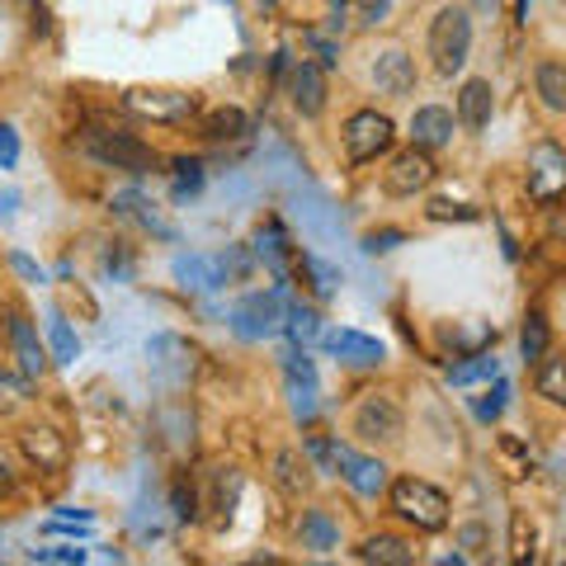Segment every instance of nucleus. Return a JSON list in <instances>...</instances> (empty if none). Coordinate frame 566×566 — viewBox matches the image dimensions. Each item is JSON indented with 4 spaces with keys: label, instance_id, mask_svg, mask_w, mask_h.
<instances>
[{
    "label": "nucleus",
    "instance_id": "40",
    "mask_svg": "<svg viewBox=\"0 0 566 566\" xmlns=\"http://www.w3.org/2000/svg\"><path fill=\"white\" fill-rule=\"evenodd\" d=\"M510 528H515V562L534 557V524H528L524 515H515V520H510Z\"/></svg>",
    "mask_w": 566,
    "mask_h": 566
},
{
    "label": "nucleus",
    "instance_id": "45",
    "mask_svg": "<svg viewBox=\"0 0 566 566\" xmlns=\"http://www.w3.org/2000/svg\"><path fill=\"white\" fill-rule=\"evenodd\" d=\"M14 208H20V193H0V218H14Z\"/></svg>",
    "mask_w": 566,
    "mask_h": 566
},
{
    "label": "nucleus",
    "instance_id": "8",
    "mask_svg": "<svg viewBox=\"0 0 566 566\" xmlns=\"http://www.w3.org/2000/svg\"><path fill=\"white\" fill-rule=\"evenodd\" d=\"M283 326V297L279 293H251L232 307V331L241 340H270Z\"/></svg>",
    "mask_w": 566,
    "mask_h": 566
},
{
    "label": "nucleus",
    "instance_id": "11",
    "mask_svg": "<svg viewBox=\"0 0 566 566\" xmlns=\"http://www.w3.org/2000/svg\"><path fill=\"white\" fill-rule=\"evenodd\" d=\"M368 76H374L378 95H387V99H406L416 91V62L406 57L401 48H382L374 66H368Z\"/></svg>",
    "mask_w": 566,
    "mask_h": 566
},
{
    "label": "nucleus",
    "instance_id": "4",
    "mask_svg": "<svg viewBox=\"0 0 566 566\" xmlns=\"http://www.w3.org/2000/svg\"><path fill=\"white\" fill-rule=\"evenodd\" d=\"M340 142H345V156H349L354 166L378 161L382 151H392V142H397V123L387 118V114H378V109H359V114H349Z\"/></svg>",
    "mask_w": 566,
    "mask_h": 566
},
{
    "label": "nucleus",
    "instance_id": "24",
    "mask_svg": "<svg viewBox=\"0 0 566 566\" xmlns=\"http://www.w3.org/2000/svg\"><path fill=\"white\" fill-rule=\"evenodd\" d=\"M283 331H289V340L293 345H312V340H322V316H316V307L307 303H289L283 307Z\"/></svg>",
    "mask_w": 566,
    "mask_h": 566
},
{
    "label": "nucleus",
    "instance_id": "38",
    "mask_svg": "<svg viewBox=\"0 0 566 566\" xmlns=\"http://www.w3.org/2000/svg\"><path fill=\"white\" fill-rule=\"evenodd\" d=\"M424 212H430V218L434 222H476V208H463V203H449V199H434L430 208H424Z\"/></svg>",
    "mask_w": 566,
    "mask_h": 566
},
{
    "label": "nucleus",
    "instance_id": "48",
    "mask_svg": "<svg viewBox=\"0 0 566 566\" xmlns=\"http://www.w3.org/2000/svg\"><path fill=\"white\" fill-rule=\"evenodd\" d=\"M331 6H340V10H345V0H331Z\"/></svg>",
    "mask_w": 566,
    "mask_h": 566
},
{
    "label": "nucleus",
    "instance_id": "25",
    "mask_svg": "<svg viewBox=\"0 0 566 566\" xmlns=\"http://www.w3.org/2000/svg\"><path fill=\"white\" fill-rule=\"evenodd\" d=\"M534 91L553 114H566V66L562 62H543L534 71Z\"/></svg>",
    "mask_w": 566,
    "mask_h": 566
},
{
    "label": "nucleus",
    "instance_id": "31",
    "mask_svg": "<svg viewBox=\"0 0 566 566\" xmlns=\"http://www.w3.org/2000/svg\"><path fill=\"white\" fill-rule=\"evenodd\" d=\"M48 345H52V359H57V364H76L81 345H76V335H71V326L62 322V312L48 316Z\"/></svg>",
    "mask_w": 566,
    "mask_h": 566
},
{
    "label": "nucleus",
    "instance_id": "3",
    "mask_svg": "<svg viewBox=\"0 0 566 566\" xmlns=\"http://www.w3.org/2000/svg\"><path fill=\"white\" fill-rule=\"evenodd\" d=\"M81 151L91 161L109 166V170H128V175H151L156 170V151L133 133H109V128H91L81 137Z\"/></svg>",
    "mask_w": 566,
    "mask_h": 566
},
{
    "label": "nucleus",
    "instance_id": "21",
    "mask_svg": "<svg viewBox=\"0 0 566 566\" xmlns=\"http://www.w3.org/2000/svg\"><path fill=\"white\" fill-rule=\"evenodd\" d=\"M255 255L270 264V274L279 283H289V255H293V245H289V237H283L279 222H264L260 232H255Z\"/></svg>",
    "mask_w": 566,
    "mask_h": 566
},
{
    "label": "nucleus",
    "instance_id": "14",
    "mask_svg": "<svg viewBox=\"0 0 566 566\" xmlns=\"http://www.w3.org/2000/svg\"><path fill=\"white\" fill-rule=\"evenodd\" d=\"M453 128H458V114H449L444 104H420L411 114V142L424 151H439L453 142Z\"/></svg>",
    "mask_w": 566,
    "mask_h": 566
},
{
    "label": "nucleus",
    "instance_id": "26",
    "mask_svg": "<svg viewBox=\"0 0 566 566\" xmlns=\"http://www.w3.org/2000/svg\"><path fill=\"white\" fill-rule=\"evenodd\" d=\"M175 279H185V289H222L218 260L203 255H175Z\"/></svg>",
    "mask_w": 566,
    "mask_h": 566
},
{
    "label": "nucleus",
    "instance_id": "35",
    "mask_svg": "<svg viewBox=\"0 0 566 566\" xmlns=\"http://www.w3.org/2000/svg\"><path fill=\"white\" fill-rule=\"evenodd\" d=\"M387 10H392V0H354V20H359V29H378L387 20Z\"/></svg>",
    "mask_w": 566,
    "mask_h": 566
},
{
    "label": "nucleus",
    "instance_id": "32",
    "mask_svg": "<svg viewBox=\"0 0 566 566\" xmlns=\"http://www.w3.org/2000/svg\"><path fill=\"white\" fill-rule=\"evenodd\" d=\"M303 279L312 283V293L316 297H331L335 289H340V270L326 260H316V255H303Z\"/></svg>",
    "mask_w": 566,
    "mask_h": 566
},
{
    "label": "nucleus",
    "instance_id": "6",
    "mask_svg": "<svg viewBox=\"0 0 566 566\" xmlns=\"http://www.w3.org/2000/svg\"><path fill=\"white\" fill-rule=\"evenodd\" d=\"M354 439H364V444H397L401 430H406V416L392 397H364L359 411H354Z\"/></svg>",
    "mask_w": 566,
    "mask_h": 566
},
{
    "label": "nucleus",
    "instance_id": "22",
    "mask_svg": "<svg viewBox=\"0 0 566 566\" xmlns=\"http://www.w3.org/2000/svg\"><path fill=\"white\" fill-rule=\"evenodd\" d=\"M359 562H378V566H411L416 553H411V543L397 538V534H374V538H364L359 543Z\"/></svg>",
    "mask_w": 566,
    "mask_h": 566
},
{
    "label": "nucleus",
    "instance_id": "34",
    "mask_svg": "<svg viewBox=\"0 0 566 566\" xmlns=\"http://www.w3.org/2000/svg\"><path fill=\"white\" fill-rule=\"evenodd\" d=\"M505 397H510V382L495 378V392L476 397V420H482V424H495V420H501V411H505Z\"/></svg>",
    "mask_w": 566,
    "mask_h": 566
},
{
    "label": "nucleus",
    "instance_id": "17",
    "mask_svg": "<svg viewBox=\"0 0 566 566\" xmlns=\"http://www.w3.org/2000/svg\"><path fill=\"white\" fill-rule=\"evenodd\" d=\"M491 114H495L491 81H463V91H458V123H463L468 133H482V128H491Z\"/></svg>",
    "mask_w": 566,
    "mask_h": 566
},
{
    "label": "nucleus",
    "instance_id": "30",
    "mask_svg": "<svg viewBox=\"0 0 566 566\" xmlns=\"http://www.w3.org/2000/svg\"><path fill=\"white\" fill-rule=\"evenodd\" d=\"M547 322H543V312H528V322H524V331H520V354H524V364H538L543 354H547Z\"/></svg>",
    "mask_w": 566,
    "mask_h": 566
},
{
    "label": "nucleus",
    "instance_id": "29",
    "mask_svg": "<svg viewBox=\"0 0 566 566\" xmlns=\"http://www.w3.org/2000/svg\"><path fill=\"white\" fill-rule=\"evenodd\" d=\"M245 128H251V118H245L241 109H232V104H227V109H212V114L203 118V133H208L212 142H227V137H241Z\"/></svg>",
    "mask_w": 566,
    "mask_h": 566
},
{
    "label": "nucleus",
    "instance_id": "49",
    "mask_svg": "<svg viewBox=\"0 0 566 566\" xmlns=\"http://www.w3.org/2000/svg\"><path fill=\"white\" fill-rule=\"evenodd\" d=\"M0 326H6V322H0Z\"/></svg>",
    "mask_w": 566,
    "mask_h": 566
},
{
    "label": "nucleus",
    "instance_id": "13",
    "mask_svg": "<svg viewBox=\"0 0 566 566\" xmlns=\"http://www.w3.org/2000/svg\"><path fill=\"white\" fill-rule=\"evenodd\" d=\"M322 340H326V349L335 354V359L349 364V368H378L387 359V349L364 331H326Z\"/></svg>",
    "mask_w": 566,
    "mask_h": 566
},
{
    "label": "nucleus",
    "instance_id": "39",
    "mask_svg": "<svg viewBox=\"0 0 566 566\" xmlns=\"http://www.w3.org/2000/svg\"><path fill=\"white\" fill-rule=\"evenodd\" d=\"M29 562H57V566H76V562H85V553H81V547H33Z\"/></svg>",
    "mask_w": 566,
    "mask_h": 566
},
{
    "label": "nucleus",
    "instance_id": "1",
    "mask_svg": "<svg viewBox=\"0 0 566 566\" xmlns=\"http://www.w3.org/2000/svg\"><path fill=\"white\" fill-rule=\"evenodd\" d=\"M424 48H430L439 76H458L472 57V10L468 6H444L430 20V39H424Z\"/></svg>",
    "mask_w": 566,
    "mask_h": 566
},
{
    "label": "nucleus",
    "instance_id": "2",
    "mask_svg": "<svg viewBox=\"0 0 566 566\" xmlns=\"http://www.w3.org/2000/svg\"><path fill=\"white\" fill-rule=\"evenodd\" d=\"M392 510L406 524H416L420 534H439V528L449 524V495L434 482H424V476H397L392 482Z\"/></svg>",
    "mask_w": 566,
    "mask_h": 566
},
{
    "label": "nucleus",
    "instance_id": "18",
    "mask_svg": "<svg viewBox=\"0 0 566 566\" xmlns=\"http://www.w3.org/2000/svg\"><path fill=\"white\" fill-rule=\"evenodd\" d=\"M114 212L118 218H128V222H137V227H147L151 237H161V241H175V227L156 212L147 199H142L137 189H123V193H114Z\"/></svg>",
    "mask_w": 566,
    "mask_h": 566
},
{
    "label": "nucleus",
    "instance_id": "23",
    "mask_svg": "<svg viewBox=\"0 0 566 566\" xmlns=\"http://www.w3.org/2000/svg\"><path fill=\"white\" fill-rule=\"evenodd\" d=\"M297 543H303L307 553H331V547L340 543V528H335L326 510H307L303 524H297Z\"/></svg>",
    "mask_w": 566,
    "mask_h": 566
},
{
    "label": "nucleus",
    "instance_id": "20",
    "mask_svg": "<svg viewBox=\"0 0 566 566\" xmlns=\"http://www.w3.org/2000/svg\"><path fill=\"white\" fill-rule=\"evenodd\" d=\"M270 468H274V486H279L283 495H293V501L312 486V463H307V453H297V449H279Z\"/></svg>",
    "mask_w": 566,
    "mask_h": 566
},
{
    "label": "nucleus",
    "instance_id": "37",
    "mask_svg": "<svg viewBox=\"0 0 566 566\" xmlns=\"http://www.w3.org/2000/svg\"><path fill=\"white\" fill-rule=\"evenodd\" d=\"M14 166H20V133H14V123H0V170Z\"/></svg>",
    "mask_w": 566,
    "mask_h": 566
},
{
    "label": "nucleus",
    "instance_id": "36",
    "mask_svg": "<svg viewBox=\"0 0 566 566\" xmlns=\"http://www.w3.org/2000/svg\"><path fill=\"white\" fill-rule=\"evenodd\" d=\"M303 43L316 52V66H335V62H340V48H335L322 29H307V33H303Z\"/></svg>",
    "mask_w": 566,
    "mask_h": 566
},
{
    "label": "nucleus",
    "instance_id": "15",
    "mask_svg": "<svg viewBox=\"0 0 566 566\" xmlns=\"http://www.w3.org/2000/svg\"><path fill=\"white\" fill-rule=\"evenodd\" d=\"M20 449H24V458L39 472H57V468H66V439L52 430V424H29V430L20 434Z\"/></svg>",
    "mask_w": 566,
    "mask_h": 566
},
{
    "label": "nucleus",
    "instance_id": "41",
    "mask_svg": "<svg viewBox=\"0 0 566 566\" xmlns=\"http://www.w3.org/2000/svg\"><path fill=\"white\" fill-rule=\"evenodd\" d=\"M458 543H463V547H468V557H476V553H486V543H491V534H486V528H482V524H463V528H458Z\"/></svg>",
    "mask_w": 566,
    "mask_h": 566
},
{
    "label": "nucleus",
    "instance_id": "9",
    "mask_svg": "<svg viewBox=\"0 0 566 566\" xmlns=\"http://www.w3.org/2000/svg\"><path fill=\"white\" fill-rule=\"evenodd\" d=\"M430 180H434V156L424 147H416V142L406 151H397L392 166H387V175H382L387 193H397V199H411V193L430 189Z\"/></svg>",
    "mask_w": 566,
    "mask_h": 566
},
{
    "label": "nucleus",
    "instance_id": "47",
    "mask_svg": "<svg viewBox=\"0 0 566 566\" xmlns=\"http://www.w3.org/2000/svg\"><path fill=\"white\" fill-rule=\"evenodd\" d=\"M472 10H495V0H472Z\"/></svg>",
    "mask_w": 566,
    "mask_h": 566
},
{
    "label": "nucleus",
    "instance_id": "44",
    "mask_svg": "<svg viewBox=\"0 0 566 566\" xmlns=\"http://www.w3.org/2000/svg\"><path fill=\"white\" fill-rule=\"evenodd\" d=\"M10 264H14V270H20V274H24L29 283H48V274H43L39 264H33V260H29L24 251H14V255H10Z\"/></svg>",
    "mask_w": 566,
    "mask_h": 566
},
{
    "label": "nucleus",
    "instance_id": "28",
    "mask_svg": "<svg viewBox=\"0 0 566 566\" xmlns=\"http://www.w3.org/2000/svg\"><path fill=\"white\" fill-rule=\"evenodd\" d=\"M534 368H538V378H534L538 397L566 406V359H553V354H543V359H538Z\"/></svg>",
    "mask_w": 566,
    "mask_h": 566
},
{
    "label": "nucleus",
    "instance_id": "16",
    "mask_svg": "<svg viewBox=\"0 0 566 566\" xmlns=\"http://www.w3.org/2000/svg\"><path fill=\"white\" fill-rule=\"evenodd\" d=\"M6 331H10V345H14V364H20V374L24 378H43L48 354H43V340H39V326H33L29 316H10Z\"/></svg>",
    "mask_w": 566,
    "mask_h": 566
},
{
    "label": "nucleus",
    "instance_id": "10",
    "mask_svg": "<svg viewBox=\"0 0 566 566\" xmlns=\"http://www.w3.org/2000/svg\"><path fill=\"white\" fill-rule=\"evenodd\" d=\"M562 189H566V151L557 142H538V147L528 151V193H534L538 203H553Z\"/></svg>",
    "mask_w": 566,
    "mask_h": 566
},
{
    "label": "nucleus",
    "instance_id": "42",
    "mask_svg": "<svg viewBox=\"0 0 566 566\" xmlns=\"http://www.w3.org/2000/svg\"><path fill=\"white\" fill-rule=\"evenodd\" d=\"M401 245V232H368L364 237V251L368 255H387V251H397Z\"/></svg>",
    "mask_w": 566,
    "mask_h": 566
},
{
    "label": "nucleus",
    "instance_id": "33",
    "mask_svg": "<svg viewBox=\"0 0 566 566\" xmlns=\"http://www.w3.org/2000/svg\"><path fill=\"white\" fill-rule=\"evenodd\" d=\"M170 180H175V199H189V193H199L203 189V161H193V156L170 161Z\"/></svg>",
    "mask_w": 566,
    "mask_h": 566
},
{
    "label": "nucleus",
    "instance_id": "12",
    "mask_svg": "<svg viewBox=\"0 0 566 566\" xmlns=\"http://www.w3.org/2000/svg\"><path fill=\"white\" fill-rule=\"evenodd\" d=\"M289 99L303 118H322L326 114V66L316 62H297L289 71Z\"/></svg>",
    "mask_w": 566,
    "mask_h": 566
},
{
    "label": "nucleus",
    "instance_id": "27",
    "mask_svg": "<svg viewBox=\"0 0 566 566\" xmlns=\"http://www.w3.org/2000/svg\"><path fill=\"white\" fill-rule=\"evenodd\" d=\"M495 374H501L495 354H491V349H476V354H468L463 364L449 368V382H453V387H472V382H486V378H495Z\"/></svg>",
    "mask_w": 566,
    "mask_h": 566
},
{
    "label": "nucleus",
    "instance_id": "46",
    "mask_svg": "<svg viewBox=\"0 0 566 566\" xmlns=\"http://www.w3.org/2000/svg\"><path fill=\"white\" fill-rule=\"evenodd\" d=\"M14 486V472L6 468V458H0V491H10Z\"/></svg>",
    "mask_w": 566,
    "mask_h": 566
},
{
    "label": "nucleus",
    "instance_id": "43",
    "mask_svg": "<svg viewBox=\"0 0 566 566\" xmlns=\"http://www.w3.org/2000/svg\"><path fill=\"white\" fill-rule=\"evenodd\" d=\"M29 382H33V378H24V374H10V368H0V392H6V397H14V401L29 397Z\"/></svg>",
    "mask_w": 566,
    "mask_h": 566
},
{
    "label": "nucleus",
    "instance_id": "5",
    "mask_svg": "<svg viewBox=\"0 0 566 566\" xmlns=\"http://www.w3.org/2000/svg\"><path fill=\"white\" fill-rule=\"evenodd\" d=\"M331 453H335V476H340L349 491L368 495V501H378V495L387 491V463L382 458H368L354 444H345V439H331Z\"/></svg>",
    "mask_w": 566,
    "mask_h": 566
},
{
    "label": "nucleus",
    "instance_id": "7",
    "mask_svg": "<svg viewBox=\"0 0 566 566\" xmlns=\"http://www.w3.org/2000/svg\"><path fill=\"white\" fill-rule=\"evenodd\" d=\"M123 109L147 123H185L199 114V99L185 91H147V85H137V91L123 95Z\"/></svg>",
    "mask_w": 566,
    "mask_h": 566
},
{
    "label": "nucleus",
    "instance_id": "19",
    "mask_svg": "<svg viewBox=\"0 0 566 566\" xmlns=\"http://www.w3.org/2000/svg\"><path fill=\"white\" fill-rule=\"evenodd\" d=\"M283 378H289V392L297 401V411H312V397H316V368L303 354V345L283 349Z\"/></svg>",
    "mask_w": 566,
    "mask_h": 566
}]
</instances>
